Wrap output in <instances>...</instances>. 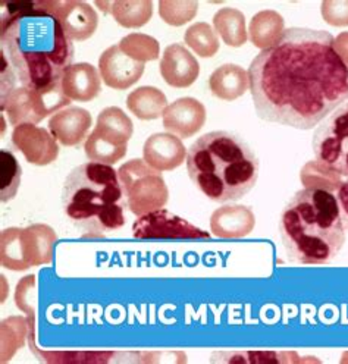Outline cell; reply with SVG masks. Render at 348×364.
Here are the masks:
<instances>
[{
    "label": "cell",
    "instance_id": "cell-24",
    "mask_svg": "<svg viewBox=\"0 0 348 364\" xmlns=\"http://www.w3.org/2000/svg\"><path fill=\"white\" fill-rule=\"evenodd\" d=\"M109 14L121 27L140 28L146 26L153 15L152 0H115Z\"/></svg>",
    "mask_w": 348,
    "mask_h": 364
},
{
    "label": "cell",
    "instance_id": "cell-17",
    "mask_svg": "<svg viewBox=\"0 0 348 364\" xmlns=\"http://www.w3.org/2000/svg\"><path fill=\"white\" fill-rule=\"evenodd\" d=\"M256 226L254 212L243 204H228L216 209L211 218V231L219 238H244Z\"/></svg>",
    "mask_w": 348,
    "mask_h": 364
},
{
    "label": "cell",
    "instance_id": "cell-27",
    "mask_svg": "<svg viewBox=\"0 0 348 364\" xmlns=\"http://www.w3.org/2000/svg\"><path fill=\"white\" fill-rule=\"evenodd\" d=\"M120 49L134 60L138 62H147L159 59L160 48L156 38L142 34V33H132L125 36L120 41Z\"/></svg>",
    "mask_w": 348,
    "mask_h": 364
},
{
    "label": "cell",
    "instance_id": "cell-29",
    "mask_svg": "<svg viewBox=\"0 0 348 364\" xmlns=\"http://www.w3.org/2000/svg\"><path fill=\"white\" fill-rule=\"evenodd\" d=\"M0 165H2V201L12 200L21 186L22 168L12 151H0Z\"/></svg>",
    "mask_w": 348,
    "mask_h": 364
},
{
    "label": "cell",
    "instance_id": "cell-14",
    "mask_svg": "<svg viewBox=\"0 0 348 364\" xmlns=\"http://www.w3.org/2000/svg\"><path fill=\"white\" fill-rule=\"evenodd\" d=\"M159 70L165 82L175 88H187L193 85L200 75L197 59L179 43L171 44L165 49Z\"/></svg>",
    "mask_w": 348,
    "mask_h": 364
},
{
    "label": "cell",
    "instance_id": "cell-30",
    "mask_svg": "<svg viewBox=\"0 0 348 364\" xmlns=\"http://www.w3.org/2000/svg\"><path fill=\"white\" fill-rule=\"evenodd\" d=\"M320 14L332 27H348V0H323Z\"/></svg>",
    "mask_w": 348,
    "mask_h": 364
},
{
    "label": "cell",
    "instance_id": "cell-28",
    "mask_svg": "<svg viewBox=\"0 0 348 364\" xmlns=\"http://www.w3.org/2000/svg\"><path fill=\"white\" fill-rule=\"evenodd\" d=\"M197 0H160L159 15L168 26L182 27L189 24L197 15Z\"/></svg>",
    "mask_w": 348,
    "mask_h": 364
},
{
    "label": "cell",
    "instance_id": "cell-21",
    "mask_svg": "<svg viewBox=\"0 0 348 364\" xmlns=\"http://www.w3.org/2000/svg\"><path fill=\"white\" fill-rule=\"evenodd\" d=\"M285 22L276 11H260L251 18L248 27V38L254 48L266 50L281 38L285 31Z\"/></svg>",
    "mask_w": 348,
    "mask_h": 364
},
{
    "label": "cell",
    "instance_id": "cell-20",
    "mask_svg": "<svg viewBox=\"0 0 348 364\" xmlns=\"http://www.w3.org/2000/svg\"><path fill=\"white\" fill-rule=\"evenodd\" d=\"M209 88L218 99L231 102L246 95L250 88L248 71L234 63H225L209 78Z\"/></svg>",
    "mask_w": 348,
    "mask_h": 364
},
{
    "label": "cell",
    "instance_id": "cell-8",
    "mask_svg": "<svg viewBox=\"0 0 348 364\" xmlns=\"http://www.w3.org/2000/svg\"><path fill=\"white\" fill-rule=\"evenodd\" d=\"M312 147L319 164L348 178V102L334 110L315 131Z\"/></svg>",
    "mask_w": 348,
    "mask_h": 364
},
{
    "label": "cell",
    "instance_id": "cell-31",
    "mask_svg": "<svg viewBox=\"0 0 348 364\" xmlns=\"http://www.w3.org/2000/svg\"><path fill=\"white\" fill-rule=\"evenodd\" d=\"M337 198L339 203L344 226H345V230H348V179L345 182H342V186L337 191Z\"/></svg>",
    "mask_w": 348,
    "mask_h": 364
},
{
    "label": "cell",
    "instance_id": "cell-25",
    "mask_svg": "<svg viewBox=\"0 0 348 364\" xmlns=\"http://www.w3.org/2000/svg\"><path fill=\"white\" fill-rule=\"evenodd\" d=\"M185 43L200 58H213L219 50L218 34L206 22H197L185 31Z\"/></svg>",
    "mask_w": 348,
    "mask_h": 364
},
{
    "label": "cell",
    "instance_id": "cell-12",
    "mask_svg": "<svg viewBox=\"0 0 348 364\" xmlns=\"http://www.w3.org/2000/svg\"><path fill=\"white\" fill-rule=\"evenodd\" d=\"M12 143L24 154L27 162L36 166H48L59 156V144L52 132L31 124L15 127Z\"/></svg>",
    "mask_w": 348,
    "mask_h": 364
},
{
    "label": "cell",
    "instance_id": "cell-13",
    "mask_svg": "<svg viewBox=\"0 0 348 364\" xmlns=\"http://www.w3.org/2000/svg\"><path fill=\"white\" fill-rule=\"evenodd\" d=\"M146 63L127 56L120 46L106 49L99 59V73L103 82L115 90H125L143 77Z\"/></svg>",
    "mask_w": 348,
    "mask_h": 364
},
{
    "label": "cell",
    "instance_id": "cell-7",
    "mask_svg": "<svg viewBox=\"0 0 348 364\" xmlns=\"http://www.w3.org/2000/svg\"><path fill=\"white\" fill-rule=\"evenodd\" d=\"M122 191L128 209L143 216L164 209L169 200V191L162 172L152 168L144 159H132L118 169Z\"/></svg>",
    "mask_w": 348,
    "mask_h": 364
},
{
    "label": "cell",
    "instance_id": "cell-11",
    "mask_svg": "<svg viewBox=\"0 0 348 364\" xmlns=\"http://www.w3.org/2000/svg\"><path fill=\"white\" fill-rule=\"evenodd\" d=\"M132 234L135 238L153 240V238H187L204 240L209 238L206 231L191 225L168 210L159 209L152 213L138 216L132 225Z\"/></svg>",
    "mask_w": 348,
    "mask_h": 364
},
{
    "label": "cell",
    "instance_id": "cell-23",
    "mask_svg": "<svg viewBox=\"0 0 348 364\" xmlns=\"http://www.w3.org/2000/svg\"><path fill=\"white\" fill-rule=\"evenodd\" d=\"M215 31L231 48H241L248 40L246 16L236 8H223L213 16Z\"/></svg>",
    "mask_w": 348,
    "mask_h": 364
},
{
    "label": "cell",
    "instance_id": "cell-19",
    "mask_svg": "<svg viewBox=\"0 0 348 364\" xmlns=\"http://www.w3.org/2000/svg\"><path fill=\"white\" fill-rule=\"evenodd\" d=\"M100 73L90 63H75L62 77V91L69 100L90 102L100 95Z\"/></svg>",
    "mask_w": 348,
    "mask_h": 364
},
{
    "label": "cell",
    "instance_id": "cell-4",
    "mask_svg": "<svg viewBox=\"0 0 348 364\" xmlns=\"http://www.w3.org/2000/svg\"><path fill=\"white\" fill-rule=\"evenodd\" d=\"M193 184L212 201L240 200L256 186L259 157L240 135L213 131L201 135L187 154Z\"/></svg>",
    "mask_w": 348,
    "mask_h": 364
},
{
    "label": "cell",
    "instance_id": "cell-15",
    "mask_svg": "<svg viewBox=\"0 0 348 364\" xmlns=\"http://www.w3.org/2000/svg\"><path fill=\"white\" fill-rule=\"evenodd\" d=\"M206 107L193 97H182L168 105L164 113V127L168 132L190 139L206 124Z\"/></svg>",
    "mask_w": 348,
    "mask_h": 364
},
{
    "label": "cell",
    "instance_id": "cell-3",
    "mask_svg": "<svg viewBox=\"0 0 348 364\" xmlns=\"http://www.w3.org/2000/svg\"><path fill=\"white\" fill-rule=\"evenodd\" d=\"M280 232L285 253L297 264H327L345 244L338 198L320 188L295 193L283 209Z\"/></svg>",
    "mask_w": 348,
    "mask_h": 364
},
{
    "label": "cell",
    "instance_id": "cell-32",
    "mask_svg": "<svg viewBox=\"0 0 348 364\" xmlns=\"http://www.w3.org/2000/svg\"><path fill=\"white\" fill-rule=\"evenodd\" d=\"M334 48L338 56L344 60V63L348 66V33H341L334 38Z\"/></svg>",
    "mask_w": 348,
    "mask_h": 364
},
{
    "label": "cell",
    "instance_id": "cell-10",
    "mask_svg": "<svg viewBox=\"0 0 348 364\" xmlns=\"http://www.w3.org/2000/svg\"><path fill=\"white\" fill-rule=\"evenodd\" d=\"M37 9L56 16L73 41L88 40L99 26L97 12L80 0H37Z\"/></svg>",
    "mask_w": 348,
    "mask_h": 364
},
{
    "label": "cell",
    "instance_id": "cell-2",
    "mask_svg": "<svg viewBox=\"0 0 348 364\" xmlns=\"http://www.w3.org/2000/svg\"><path fill=\"white\" fill-rule=\"evenodd\" d=\"M2 53L24 87L49 95L62 88V77L74 60V44L59 19L48 12H2Z\"/></svg>",
    "mask_w": 348,
    "mask_h": 364
},
{
    "label": "cell",
    "instance_id": "cell-22",
    "mask_svg": "<svg viewBox=\"0 0 348 364\" xmlns=\"http://www.w3.org/2000/svg\"><path fill=\"white\" fill-rule=\"evenodd\" d=\"M128 109L142 121H154L164 115L168 99L164 91L156 87H138L127 99Z\"/></svg>",
    "mask_w": 348,
    "mask_h": 364
},
{
    "label": "cell",
    "instance_id": "cell-5",
    "mask_svg": "<svg viewBox=\"0 0 348 364\" xmlns=\"http://www.w3.org/2000/svg\"><path fill=\"white\" fill-rule=\"evenodd\" d=\"M124 191L112 165L90 162L74 168L63 182L66 218L85 237H103L125 225Z\"/></svg>",
    "mask_w": 348,
    "mask_h": 364
},
{
    "label": "cell",
    "instance_id": "cell-6",
    "mask_svg": "<svg viewBox=\"0 0 348 364\" xmlns=\"http://www.w3.org/2000/svg\"><path fill=\"white\" fill-rule=\"evenodd\" d=\"M56 240L53 228L44 223L8 228L0 235V262L14 272L49 264L53 259Z\"/></svg>",
    "mask_w": 348,
    "mask_h": 364
},
{
    "label": "cell",
    "instance_id": "cell-26",
    "mask_svg": "<svg viewBox=\"0 0 348 364\" xmlns=\"http://www.w3.org/2000/svg\"><path fill=\"white\" fill-rule=\"evenodd\" d=\"M300 179L303 182L305 188H320L331 193L338 191L342 186V176L323 166L317 161L309 162L301 169Z\"/></svg>",
    "mask_w": 348,
    "mask_h": 364
},
{
    "label": "cell",
    "instance_id": "cell-18",
    "mask_svg": "<svg viewBox=\"0 0 348 364\" xmlns=\"http://www.w3.org/2000/svg\"><path fill=\"white\" fill-rule=\"evenodd\" d=\"M90 112L81 107H66L52 115L49 129L55 139L66 146L74 147L85 140V135L91 128Z\"/></svg>",
    "mask_w": 348,
    "mask_h": 364
},
{
    "label": "cell",
    "instance_id": "cell-16",
    "mask_svg": "<svg viewBox=\"0 0 348 364\" xmlns=\"http://www.w3.org/2000/svg\"><path fill=\"white\" fill-rule=\"evenodd\" d=\"M189 151L179 136L171 132H157L150 135L143 147L144 161L154 169L174 171L179 168Z\"/></svg>",
    "mask_w": 348,
    "mask_h": 364
},
{
    "label": "cell",
    "instance_id": "cell-9",
    "mask_svg": "<svg viewBox=\"0 0 348 364\" xmlns=\"http://www.w3.org/2000/svg\"><path fill=\"white\" fill-rule=\"evenodd\" d=\"M69 105L71 100L63 95L62 88L53 93L43 95L33 88L19 87L2 97V110L8 115L12 127L22 124L37 125L46 117L55 115L62 107Z\"/></svg>",
    "mask_w": 348,
    "mask_h": 364
},
{
    "label": "cell",
    "instance_id": "cell-1",
    "mask_svg": "<svg viewBox=\"0 0 348 364\" xmlns=\"http://www.w3.org/2000/svg\"><path fill=\"white\" fill-rule=\"evenodd\" d=\"M250 91L262 121L312 129L348 102V66L328 31L288 28L248 68Z\"/></svg>",
    "mask_w": 348,
    "mask_h": 364
}]
</instances>
